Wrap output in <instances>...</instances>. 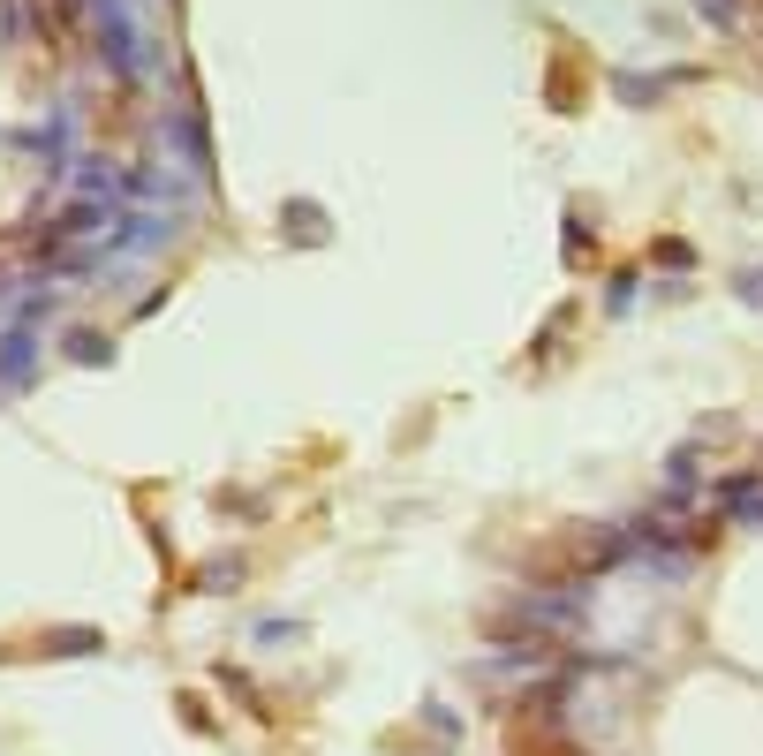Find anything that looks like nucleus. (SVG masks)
<instances>
[{
	"instance_id": "f257e3e1",
	"label": "nucleus",
	"mask_w": 763,
	"mask_h": 756,
	"mask_svg": "<svg viewBox=\"0 0 763 756\" xmlns=\"http://www.w3.org/2000/svg\"><path fill=\"white\" fill-rule=\"evenodd\" d=\"M703 8H711L718 23H733V8H741V0H703Z\"/></svg>"
}]
</instances>
